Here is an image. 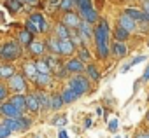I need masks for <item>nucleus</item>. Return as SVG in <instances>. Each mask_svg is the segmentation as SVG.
Wrapping results in <instances>:
<instances>
[{
    "instance_id": "f3484780",
    "label": "nucleus",
    "mask_w": 149,
    "mask_h": 138,
    "mask_svg": "<svg viewBox=\"0 0 149 138\" xmlns=\"http://www.w3.org/2000/svg\"><path fill=\"white\" fill-rule=\"evenodd\" d=\"M13 75H14V66L13 65H9V63L0 65V77H2V79H9Z\"/></svg>"
},
{
    "instance_id": "603ef678",
    "label": "nucleus",
    "mask_w": 149,
    "mask_h": 138,
    "mask_svg": "<svg viewBox=\"0 0 149 138\" xmlns=\"http://www.w3.org/2000/svg\"><path fill=\"white\" fill-rule=\"evenodd\" d=\"M37 138H42V136H37Z\"/></svg>"
},
{
    "instance_id": "39448f33",
    "label": "nucleus",
    "mask_w": 149,
    "mask_h": 138,
    "mask_svg": "<svg viewBox=\"0 0 149 138\" xmlns=\"http://www.w3.org/2000/svg\"><path fill=\"white\" fill-rule=\"evenodd\" d=\"M0 112H2L6 117H14V119H18L21 115V110L16 108L13 103H2L0 105Z\"/></svg>"
},
{
    "instance_id": "7ed1b4c3",
    "label": "nucleus",
    "mask_w": 149,
    "mask_h": 138,
    "mask_svg": "<svg viewBox=\"0 0 149 138\" xmlns=\"http://www.w3.org/2000/svg\"><path fill=\"white\" fill-rule=\"evenodd\" d=\"M68 84H70L68 88H70V89H74L79 96L90 91V81H88L86 77H83V75H76V77H72Z\"/></svg>"
},
{
    "instance_id": "9d476101",
    "label": "nucleus",
    "mask_w": 149,
    "mask_h": 138,
    "mask_svg": "<svg viewBox=\"0 0 149 138\" xmlns=\"http://www.w3.org/2000/svg\"><path fill=\"white\" fill-rule=\"evenodd\" d=\"M81 12V16H83V19L86 21V23H95L97 19H98V14H97V11L93 9V7H88V9H83V11H79Z\"/></svg>"
},
{
    "instance_id": "4c0bfd02",
    "label": "nucleus",
    "mask_w": 149,
    "mask_h": 138,
    "mask_svg": "<svg viewBox=\"0 0 149 138\" xmlns=\"http://www.w3.org/2000/svg\"><path fill=\"white\" fill-rule=\"evenodd\" d=\"M25 30H28L30 33H39V30H37V26H35V25H33V23H32L30 19L26 21V28H25Z\"/></svg>"
},
{
    "instance_id": "1a4fd4ad",
    "label": "nucleus",
    "mask_w": 149,
    "mask_h": 138,
    "mask_svg": "<svg viewBox=\"0 0 149 138\" xmlns=\"http://www.w3.org/2000/svg\"><path fill=\"white\" fill-rule=\"evenodd\" d=\"M65 70L67 72H72V74H81L84 70V65L81 59H70L67 65H65Z\"/></svg>"
},
{
    "instance_id": "423d86ee",
    "label": "nucleus",
    "mask_w": 149,
    "mask_h": 138,
    "mask_svg": "<svg viewBox=\"0 0 149 138\" xmlns=\"http://www.w3.org/2000/svg\"><path fill=\"white\" fill-rule=\"evenodd\" d=\"M79 23H81V19H79L77 14H74L72 11H67V14L63 16V25L67 28H77Z\"/></svg>"
},
{
    "instance_id": "de8ad7c7",
    "label": "nucleus",
    "mask_w": 149,
    "mask_h": 138,
    "mask_svg": "<svg viewBox=\"0 0 149 138\" xmlns=\"http://www.w3.org/2000/svg\"><path fill=\"white\" fill-rule=\"evenodd\" d=\"M90 126H91V119H90V117H88V119H86V121H84V128H90Z\"/></svg>"
},
{
    "instance_id": "a878e982",
    "label": "nucleus",
    "mask_w": 149,
    "mask_h": 138,
    "mask_svg": "<svg viewBox=\"0 0 149 138\" xmlns=\"http://www.w3.org/2000/svg\"><path fill=\"white\" fill-rule=\"evenodd\" d=\"M32 40H33V33H30L28 30H21V32H19V42H21V44H26V46H28Z\"/></svg>"
},
{
    "instance_id": "412c9836",
    "label": "nucleus",
    "mask_w": 149,
    "mask_h": 138,
    "mask_svg": "<svg viewBox=\"0 0 149 138\" xmlns=\"http://www.w3.org/2000/svg\"><path fill=\"white\" fill-rule=\"evenodd\" d=\"M25 74H26V77L35 79V75H37V68H35V63H33V61L25 63Z\"/></svg>"
},
{
    "instance_id": "2f4dec72",
    "label": "nucleus",
    "mask_w": 149,
    "mask_h": 138,
    "mask_svg": "<svg viewBox=\"0 0 149 138\" xmlns=\"http://www.w3.org/2000/svg\"><path fill=\"white\" fill-rule=\"evenodd\" d=\"M86 72H88V75H90L93 81H98V79H100V74H98V70H97L93 65H90V66L86 68Z\"/></svg>"
},
{
    "instance_id": "8fccbe9b",
    "label": "nucleus",
    "mask_w": 149,
    "mask_h": 138,
    "mask_svg": "<svg viewBox=\"0 0 149 138\" xmlns=\"http://www.w3.org/2000/svg\"><path fill=\"white\" fill-rule=\"evenodd\" d=\"M147 121H149V112H147Z\"/></svg>"
},
{
    "instance_id": "b1692460",
    "label": "nucleus",
    "mask_w": 149,
    "mask_h": 138,
    "mask_svg": "<svg viewBox=\"0 0 149 138\" xmlns=\"http://www.w3.org/2000/svg\"><path fill=\"white\" fill-rule=\"evenodd\" d=\"M61 105H63L61 95H54V96H51V98H49V107H51L53 110H58V108H61Z\"/></svg>"
},
{
    "instance_id": "aec40b11",
    "label": "nucleus",
    "mask_w": 149,
    "mask_h": 138,
    "mask_svg": "<svg viewBox=\"0 0 149 138\" xmlns=\"http://www.w3.org/2000/svg\"><path fill=\"white\" fill-rule=\"evenodd\" d=\"M11 103L16 107V108H19L21 112L26 108V105H25V96L23 95H16V96H13V100H11Z\"/></svg>"
},
{
    "instance_id": "cd10ccee",
    "label": "nucleus",
    "mask_w": 149,
    "mask_h": 138,
    "mask_svg": "<svg viewBox=\"0 0 149 138\" xmlns=\"http://www.w3.org/2000/svg\"><path fill=\"white\" fill-rule=\"evenodd\" d=\"M35 96H37V100H39V107H40V108H49V96H47V95L37 93Z\"/></svg>"
},
{
    "instance_id": "4be33fe9",
    "label": "nucleus",
    "mask_w": 149,
    "mask_h": 138,
    "mask_svg": "<svg viewBox=\"0 0 149 138\" xmlns=\"http://www.w3.org/2000/svg\"><path fill=\"white\" fill-rule=\"evenodd\" d=\"M28 46H30V51H32L33 54H37V56H40V54L44 52V44H42V42H37V40H32V42H30Z\"/></svg>"
},
{
    "instance_id": "bb28decb",
    "label": "nucleus",
    "mask_w": 149,
    "mask_h": 138,
    "mask_svg": "<svg viewBox=\"0 0 149 138\" xmlns=\"http://www.w3.org/2000/svg\"><path fill=\"white\" fill-rule=\"evenodd\" d=\"M56 35H58V39H68L70 37V30L65 25H58L56 26Z\"/></svg>"
},
{
    "instance_id": "c85d7f7f",
    "label": "nucleus",
    "mask_w": 149,
    "mask_h": 138,
    "mask_svg": "<svg viewBox=\"0 0 149 138\" xmlns=\"http://www.w3.org/2000/svg\"><path fill=\"white\" fill-rule=\"evenodd\" d=\"M114 35H116V39H118V40H126V39H128V35H130V32H128V30H125V28H121V26H118V28H116V32H114Z\"/></svg>"
},
{
    "instance_id": "e433bc0d",
    "label": "nucleus",
    "mask_w": 149,
    "mask_h": 138,
    "mask_svg": "<svg viewBox=\"0 0 149 138\" xmlns=\"http://www.w3.org/2000/svg\"><path fill=\"white\" fill-rule=\"evenodd\" d=\"M11 135V129H7L4 124H0V138H7Z\"/></svg>"
},
{
    "instance_id": "473e14b6",
    "label": "nucleus",
    "mask_w": 149,
    "mask_h": 138,
    "mask_svg": "<svg viewBox=\"0 0 149 138\" xmlns=\"http://www.w3.org/2000/svg\"><path fill=\"white\" fill-rule=\"evenodd\" d=\"M74 4H77L79 11H83V9H88V7H91V0H74Z\"/></svg>"
},
{
    "instance_id": "a18cd8bd",
    "label": "nucleus",
    "mask_w": 149,
    "mask_h": 138,
    "mask_svg": "<svg viewBox=\"0 0 149 138\" xmlns=\"http://www.w3.org/2000/svg\"><path fill=\"white\" fill-rule=\"evenodd\" d=\"M21 2H26V4H30V6H35L37 0H21Z\"/></svg>"
},
{
    "instance_id": "f03ea898",
    "label": "nucleus",
    "mask_w": 149,
    "mask_h": 138,
    "mask_svg": "<svg viewBox=\"0 0 149 138\" xmlns=\"http://www.w3.org/2000/svg\"><path fill=\"white\" fill-rule=\"evenodd\" d=\"M21 56V46L18 42H6L0 47V59L4 61H13Z\"/></svg>"
},
{
    "instance_id": "79ce46f5",
    "label": "nucleus",
    "mask_w": 149,
    "mask_h": 138,
    "mask_svg": "<svg viewBox=\"0 0 149 138\" xmlns=\"http://www.w3.org/2000/svg\"><path fill=\"white\" fill-rule=\"evenodd\" d=\"M49 6H51V7H56V6H60V0H49Z\"/></svg>"
},
{
    "instance_id": "393cba45",
    "label": "nucleus",
    "mask_w": 149,
    "mask_h": 138,
    "mask_svg": "<svg viewBox=\"0 0 149 138\" xmlns=\"http://www.w3.org/2000/svg\"><path fill=\"white\" fill-rule=\"evenodd\" d=\"M35 68H37V74H51L49 66H47V63H46L44 59H39V61H35Z\"/></svg>"
},
{
    "instance_id": "0eeeda50",
    "label": "nucleus",
    "mask_w": 149,
    "mask_h": 138,
    "mask_svg": "<svg viewBox=\"0 0 149 138\" xmlns=\"http://www.w3.org/2000/svg\"><path fill=\"white\" fill-rule=\"evenodd\" d=\"M44 61L47 63V66H49L51 72H54V74H58V75H63V74H65V72H63V66L60 65V61H58L54 56H47Z\"/></svg>"
},
{
    "instance_id": "37998d69",
    "label": "nucleus",
    "mask_w": 149,
    "mask_h": 138,
    "mask_svg": "<svg viewBox=\"0 0 149 138\" xmlns=\"http://www.w3.org/2000/svg\"><path fill=\"white\" fill-rule=\"evenodd\" d=\"M149 79V66L146 68V72H144V77H142V81H147Z\"/></svg>"
},
{
    "instance_id": "f257e3e1",
    "label": "nucleus",
    "mask_w": 149,
    "mask_h": 138,
    "mask_svg": "<svg viewBox=\"0 0 149 138\" xmlns=\"http://www.w3.org/2000/svg\"><path fill=\"white\" fill-rule=\"evenodd\" d=\"M95 42H97V51L100 58L109 56V25L107 21H100L98 28L95 30Z\"/></svg>"
},
{
    "instance_id": "dca6fc26",
    "label": "nucleus",
    "mask_w": 149,
    "mask_h": 138,
    "mask_svg": "<svg viewBox=\"0 0 149 138\" xmlns=\"http://www.w3.org/2000/svg\"><path fill=\"white\" fill-rule=\"evenodd\" d=\"M4 126H6L7 129H11V131H19V129H23L21 124H19V119H14V117H6Z\"/></svg>"
},
{
    "instance_id": "f8f14e48",
    "label": "nucleus",
    "mask_w": 149,
    "mask_h": 138,
    "mask_svg": "<svg viewBox=\"0 0 149 138\" xmlns=\"http://www.w3.org/2000/svg\"><path fill=\"white\" fill-rule=\"evenodd\" d=\"M25 105H26V108H28L30 112H39V110H40V107H39V100H37L35 95H28V96H25Z\"/></svg>"
},
{
    "instance_id": "3c124183",
    "label": "nucleus",
    "mask_w": 149,
    "mask_h": 138,
    "mask_svg": "<svg viewBox=\"0 0 149 138\" xmlns=\"http://www.w3.org/2000/svg\"><path fill=\"white\" fill-rule=\"evenodd\" d=\"M116 138H121V136H116Z\"/></svg>"
},
{
    "instance_id": "ea45409f",
    "label": "nucleus",
    "mask_w": 149,
    "mask_h": 138,
    "mask_svg": "<svg viewBox=\"0 0 149 138\" xmlns=\"http://www.w3.org/2000/svg\"><path fill=\"white\" fill-rule=\"evenodd\" d=\"M116 129H118V121L116 119L109 121V131H116Z\"/></svg>"
},
{
    "instance_id": "58836bf2",
    "label": "nucleus",
    "mask_w": 149,
    "mask_h": 138,
    "mask_svg": "<svg viewBox=\"0 0 149 138\" xmlns=\"http://www.w3.org/2000/svg\"><path fill=\"white\" fill-rule=\"evenodd\" d=\"M7 98V89L2 86V84H0V101H4Z\"/></svg>"
},
{
    "instance_id": "7c9ffc66",
    "label": "nucleus",
    "mask_w": 149,
    "mask_h": 138,
    "mask_svg": "<svg viewBox=\"0 0 149 138\" xmlns=\"http://www.w3.org/2000/svg\"><path fill=\"white\" fill-rule=\"evenodd\" d=\"M7 7L11 12H18L21 9V0H7Z\"/></svg>"
},
{
    "instance_id": "09e8293b",
    "label": "nucleus",
    "mask_w": 149,
    "mask_h": 138,
    "mask_svg": "<svg viewBox=\"0 0 149 138\" xmlns=\"http://www.w3.org/2000/svg\"><path fill=\"white\" fill-rule=\"evenodd\" d=\"M137 138H149V133H140L137 135Z\"/></svg>"
},
{
    "instance_id": "a19ab883",
    "label": "nucleus",
    "mask_w": 149,
    "mask_h": 138,
    "mask_svg": "<svg viewBox=\"0 0 149 138\" xmlns=\"http://www.w3.org/2000/svg\"><path fill=\"white\" fill-rule=\"evenodd\" d=\"M144 59H146V56H139V58H135V59L130 63V66H132V65H137V63H140V61H144Z\"/></svg>"
},
{
    "instance_id": "c756f323",
    "label": "nucleus",
    "mask_w": 149,
    "mask_h": 138,
    "mask_svg": "<svg viewBox=\"0 0 149 138\" xmlns=\"http://www.w3.org/2000/svg\"><path fill=\"white\" fill-rule=\"evenodd\" d=\"M47 47H49L53 52L60 54V39H49V40H47Z\"/></svg>"
},
{
    "instance_id": "f704fd0d",
    "label": "nucleus",
    "mask_w": 149,
    "mask_h": 138,
    "mask_svg": "<svg viewBox=\"0 0 149 138\" xmlns=\"http://www.w3.org/2000/svg\"><path fill=\"white\" fill-rule=\"evenodd\" d=\"M65 124H67V117H65V115H60V117H54V119H53V126H60V128H61V126H65Z\"/></svg>"
},
{
    "instance_id": "6ab92c4d",
    "label": "nucleus",
    "mask_w": 149,
    "mask_h": 138,
    "mask_svg": "<svg viewBox=\"0 0 149 138\" xmlns=\"http://www.w3.org/2000/svg\"><path fill=\"white\" fill-rule=\"evenodd\" d=\"M125 14H126V16H130L132 19H135V21H144V12H142V11H139V9H126V11H125Z\"/></svg>"
},
{
    "instance_id": "49530a36",
    "label": "nucleus",
    "mask_w": 149,
    "mask_h": 138,
    "mask_svg": "<svg viewBox=\"0 0 149 138\" xmlns=\"http://www.w3.org/2000/svg\"><path fill=\"white\" fill-rule=\"evenodd\" d=\"M144 12H149V0H146V4H144Z\"/></svg>"
},
{
    "instance_id": "4468645a",
    "label": "nucleus",
    "mask_w": 149,
    "mask_h": 138,
    "mask_svg": "<svg viewBox=\"0 0 149 138\" xmlns=\"http://www.w3.org/2000/svg\"><path fill=\"white\" fill-rule=\"evenodd\" d=\"M30 21L37 26L39 32H46V30H47V23L44 21V18H42L40 14H32V16H30Z\"/></svg>"
},
{
    "instance_id": "a211bd4d",
    "label": "nucleus",
    "mask_w": 149,
    "mask_h": 138,
    "mask_svg": "<svg viewBox=\"0 0 149 138\" xmlns=\"http://www.w3.org/2000/svg\"><path fill=\"white\" fill-rule=\"evenodd\" d=\"M112 54H114V56H125V54H126V46L121 44V40L114 42V44H112Z\"/></svg>"
},
{
    "instance_id": "20e7f679",
    "label": "nucleus",
    "mask_w": 149,
    "mask_h": 138,
    "mask_svg": "<svg viewBox=\"0 0 149 138\" xmlns=\"http://www.w3.org/2000/svg\"><path fill=\"white\" fill-rule=\"evenodd\" d=\"M9 88L14 89V91H18V93H23V91L26 89V81H25V77L19 75V74H14L13 77H9Z\"/></svg>"
},
{
    "instance_id": "5701e85b",
    "label": "nucleus",
    "mask_w": 149,
    "mask_h": 138,
    "mask_svg": "<svg viewBox=\"0 0 149 138\" xmlns=\"http://www.w3.org/2000/svg\"><path fill=\"white\" fill-rule=\"evenodd\" d=\"M33 81H35L39 86H49V84H51V77H49V74H37Z\"/></svg>"
},
{
    "instance_id": "2eb2a0df",
    "label": "nucleus",
    "mask_w": 149,
    "mask_h": 138,
    "mask_svg": "<svg viewBox=\"0 0 149 138\" xmlns=\"http://www.w3.org/2000/svg\"><path fill=\"white\" fill-rule=\"evenodd\" d=\"M77 98H79V95L74 91V89H70V88H67V89L63 91V95H61L63 103H72V101H76Z\"/></svg>"
},
{
    "instance_id": "9b49d317",
    "label": "nucleus",
    "mask_w": 149,
    "mask_h": 138,
    "mask_svg": "<svg viewBox=\"0 0 149 138\" xmlns=\"http://www.w3.org/2000/svg\"><path fill=\"white\" fill-rule=\"evenodd\" d=\"M119 26L121 28H125V30H128V32H132V30H135V19H132L130 16H126L125 12L119 16Z\"/></svg>"
},
{
    "instance_id": "ddd939ff",
    "label": "nucleus",
    "mask_w": 149,
    "mask_h": 138,
    "mask_svg": "<svg viewBox=\"0 0 149 138\" xmlns=\"http://www.w3.org/2000/svg\"><path fill=\"white\" fill-rule=\"evenodd\" d=\"M60 52L61 54H72L74 52V42L68 39H60Z\"/></svg>"
},
{
    "instance_id": "72a5a7b5",
    "label": "nucleus",
    "mask_w": 149,
    "mask_h": 138,
    "mask_svg": "<svg viewBox=\"0 0 149 138\" xmlns=\"http://www.w3.org/2000/svg\"><path fill=\"white\" fill-rule=\"evenodd\" d=\"M60 7L63 11H72L74 7V0H60Z\"/></svg>"
},
{
    "instance_id": "c9c22d12",
    "label": "nucleus",
    "mask_w": 149,
    "mask_h": 138,
    "mask_svg": "<svg viewBox=\"0 0 149 138\" xmlns=\"http://www.w3.org/2000/svg\"><path fill=\"white\" fill-rule=\"evenodd\" d=\"M79 59H81V61H88V59H90V52H88V49L83 47V49L79 51Z\"/></svg>"
},
{
    "instance_id": "6e6552de",
    "label": "nucleus",
    "mask_w": 149,
    "mask_h": 138,
    "mask_svg": "<svg viewBox=\"0 0 149 138\" xmlns=\"http://www.w3.org/2000/svg\"><path fill=\"white\" fill-rule=\"evenodd\" d=\"M77 32H79V39H81V40L88 42V40L91 39V26H90V23L81 21L79 26H77Z\"/></svg>"
},
{
    "instance_id": "c03bdc74",
    "label": "nucleus",
    "mask_w": 149,
    "mask_h": 138,
    "mask_svg": "<svg viewBox=\"0 0 149 138\" xmlns=\"http://www.w3.org/2000/svg\"><path fill=\"white\" fill-rule=\"evenodd\" d=\"M58 138H68V135H67V133L61 129V131H60V135H58Z\"/></svg>"
}]
</instances>
